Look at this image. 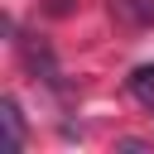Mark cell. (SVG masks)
<instances>
[{"label":"cell","instance_id":"6da1fadb","mask_svg":"<svg viewBox=\"0 0 154 154\" xmlns=\"http://www.w3.org/2000/svg\"><path fill=\"white\" fill-rule=\"evenodd\" d=\"M106 10L120 24H135V29H149L154 24V0H106Z\"/></svg>","mask_w":154,"mask_h":154},{"label":"cell","instance_id":"7a4b0ae2","mask_svg":"<svg viewBox=\"0 0 154 154\" xmlns=\"http://www.w3.org/2000/svg\"><path fill=\"white\" fill-rule=\"evenodd\" d=\"M24 58H29V67L48 82V87H58V63H53V53L43 48V43H34V38H24Z\"/></svg>","mask_w":154,"mask_h":154},{"label":"cell","instance_id":"3957f363","mask_svg":"<svg viewBox=\"0 0 154 154\" xmlns=\"http://www.w3.org/2000/svg\"><path fill=\"white\" fill-rule=\"evenodd\" d=\"M0 120H5V135H10V154H19V144H24V116H19V101L14 96H5L0 101Z\"/></svg>","mask_w":154,"mask_h":154},{"label":"cell","instance_id":"277c9868","mask_svg":"<svg viewBox=\"0 0 154 154\" xmlns=\"http://www.w3.org/2000/svg\"><path fill=\"white\" fill-rule=\"evenodd\" d=\"M130 91H135V101L154 106V63H149V67H135V72H130Z\"/></svg>","mask_w":154,"mask_h":154}]
</instances>
